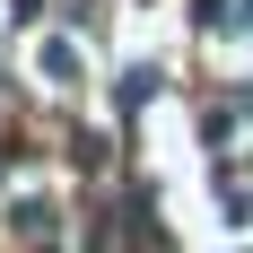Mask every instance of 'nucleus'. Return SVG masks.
<instances>
[{
    "instance_id": "nucleus-1",
    "label": "nucleus",
    "mask_w": 253,
    "mask_h": 253,
    "mask_svg": "<svg viewBox=\"0 0 253 253\" xmlns=\"http://www.w3.org/2000/svg\"><path fill=\"white\" fill-rule=\"evenodd\" d=\"M35 70H44V79H61V87H79V70H87V61H79V44H70V35H44V44H35Z\"/></svg>"
},
{
    "instance_id": "nucleus-2",
    "label": "nucleus",
    "mask_w": 253,
    "mask_h": 253,
    "mask_svg": "<svg viewBox=\"0 0 253 253\" xmlns=\"http://www.w3.org/2000/svg\"><path fill=\"white\" fill-rule=\"evenodd\" d=\"M236 26H245V35H253V0H245V9H236Z\"/></svg>"
}]
</instances>
